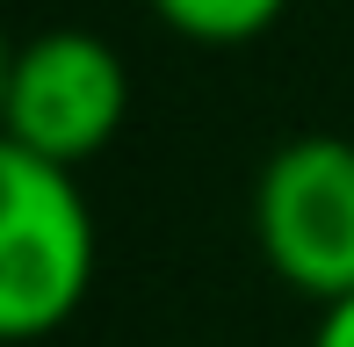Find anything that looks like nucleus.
<instances>
[{
    "label": "nucleus",
    "mask_w": 354,
    "mask_h": 347,
    "mask_svg": "<svg viewBox=\"0 0 354 347\" xmlns=\"http://www.w3.org/2000/svg\"><path fill=\"white\" fill-rule=\"evenodd\" d=\"M253 246L318 311L354 297V138L304 131L268 152L253 174Z\"/></svg>",
    "instance_id": "nucleus-2"
},
{
    "label": "nucleus",
    "mask_w": 354,
    "mask_h": 347,
    "mask_svg": "<svg viewBox=\"0 0 354 347\" xmlns=\"http://www.w3.org/2000/svg\"><path fill=\"white\" fill-rule=\"evenodd\" d=\"M102 225L73 167L0 138V347L51 340L87 304Z\"/></svg>",
    "instance_id": "nucleus-1"
},
{
    "label": "nucleus",
    "mask_w": 354,
    "mask_h": 347,
    "mask_svg": "<svg viewBox=\"0 0 354 347\" xmlns=\"http://www.w3.org/2000/svg\"><path fill=\"white\" fill-rule=\"evenodd\" d=\"M311 347H354V297H340V304H326V311H318Z\"/></svg>",
    "instance_id": "nucleus-5"
},
{
    "label": "nucleus",
    "mask_w": 354,
    "mask_h": 347,
    "mask_svg": "<svg viewBox=\"0 0 354 347\" xmlns=\"http://www.w3.org/2000/svg\"><path fill=\"white\" fill-rule=\"evenodd\" d=\"M131 123V66L109 37L94 29H37L15 44L8 73V109H0V138L29 145L51 167H87L116 145Z\"/></svg>",
    "instance_id": "nucleus-3"
},
{
    "label": "nucleus",
    "mask_w": 354,
    "mask_h": 347,
    "mask_svg": "<svg viewBox=\"0 0 354 347\" xmlns=\"http://www.w3.org/2000/svg\"><path fill=\"white\" fill-rule=\"evenodd\" d=\"M8 73H15V37L0 29V109H8Z\"/></svg>",
    "instance_id": "nucleus-6"
},
{
    "label": "nucleus",
    "mask_w": 354,
    "mask_h": 347,
    "mask_svg": "<svg viewBox=\"0 0 354 347\" xmlns=\"http://www.w3.org/2000/svg\"><path fill=\"white\" fill-rule=\"evenodd\" d=\"M159 29H174L181 44L203 51H239V44H261L268 29L289 15V0H145Z\"/></svg>",
    "instance_id": "nucleus-4"
}]
</instances>
